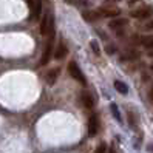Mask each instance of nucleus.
<instances>
[{
  "label": "nucleus",
  "instance_id": "23",
  "mask_svg": "<svg viewBox=\"0 0 153 153\" xmlns=\"http://www.w3.org/2000/svg\"><path fill=\"white\" fill-rule=\"evenodd\" d=\"M128 2H130V3H134V2H138V0H128Z\"/></svg>",
  "mask_w": 153,
  "mask_h": 153
},
{
  "label": "nucleus",
  "instance_id": "13",
  "mask_svg": "<svg viewBox=\"0 0 153 153\" xmlns=\"http://www.w3.org/2000/svg\"><path fill=\"white\" fill-rule=\"evenodd\" d=\"M127 23H128L127 19H116V20H111V22H110V28L119 30V28H122V26H125Z\"/></svg>",
  "mask_w": 153,
  "mask_h": 153
},
{
  "label": "nucleus",
  "instance_id": "12",
  "mask_svg": "<svg viewBox=\"0 0 153 153\" xmlns=\"http://www.w3.org/2000/svg\"><path fill=\"white\" fill-rule=\"evenodd\" d=\"M114 88H116V91H119L121 94H127L128 93V87L125 85L122 80H114Z\"/></svg>",
  "mask_w": 153,
  "mask_h": 153
},
{
  "label": "nucleus",
  "instance_id": "4",
  "mask_svg": "<svg viewBox=\"0 0 153 153\" xmlns=\"http://www.w3.org/2000/svg\"><path fill=\"white\" fill-rule=\"evenodd\" d=\"M153 14V8L152 6H141L138 10H133L131 11V17L134 19H149V17Z\"/></svg>",
  "mask_w": 153,
  "mask_h": 153
},
{
  "label": "nucleus",
  "instance_id": "25",
  "mask_svg": "<svg viewBox=\"0 0 153 153\" xmlns=\"http://www.w3.org/2000/svg\"><path fill=\"white\" fill-rule=\"evenodd\" d=\"M111 2H114V0H111Z\"/></svg>",
  "mask_w": 153,
  "mask_h": 153
},
{
  "label": "nucleus",
  "instance_id": "11",
  "mask_svg": "<svg viewBox=\"0 0 153 153\" xmlns=\"http://www.w3.org/2000/svg\"><path fill=\"white\" fill-rule=\"evenodd\" d=\"M82 16L87 22H96L99 17H101L99 11H85V13H82Z\"/></svg>",
  "mask_w": 153,
  "mask_h": 153
},
{
  "label": "nucleus",
  "instance_id": "24",
  "mask_svg": "<svg viewBox=\"0 0 153 153\" xmlns=\"http://www.w3.org/2000/svg\"><path fill=\"white\" fill-rule=\"evenodd\" d=\"M152 71H153V65H152Z\"/></svg>",
  "mask_w": 153,
  "mask_h": 153
},
{
  "label": "nucleus",
  "instance_id": "1",
  "mask_svg": "<svg viewBox=\"0 0 153 153\" xmlns=\"http://www.w3.org/2000/svg\"><path fill=\"white\" fill-rule=\"evenodd\" d=\"M40 34L47 36V37H51L54 36V17L53 14H47L40 22Z\"/></svg>",
  "mask_w": 153,
  "mask_h": 153
},
{
  "label": "nucleus",
  "instance_id": "18",
  "mask_svg": "<svg viewBox=\"0 0 153 153\" xmlns=\"http://www.w3.org/2000/svg\"><path fill=\"white\" fill-rule=\"evenodd\" d=\"M107 152V144H104V142H101L97 146V149L94 150V153H105Z\"/></svg>",
  "mask_w": 153,
  "mask_h": 153
},
{
  "label": "nucleus",
  "instance_id": "3",
  "mask_svg": "<svg viewBox=\"0 0 153 153\" xmlns=\"http://www.w3.org/2000/svg\"><path fill=\"white\" fill-rule=\"evenodd\" d=\"M53 45H54V36L48 37V42L45 43V48L42 53V59H40V65H47L50 59H51V51H53Z\"/></svg>",
  "mask_w": 153,
  "mask_h": 153
},
{
  "label": "nucleus",
  "instance_id": "8",
  "mask_svg": "<svg viewBox=\"0 0 153 153\" xmlns=\"http://www.w3.org/2000/svg\"><path fill=\"white\" fill-rule=\"evenodd\" d=\"M60 74V70L59 68H51L47 71V74H45V80H47L48 85H54L57 82V77Z\"/></svg>",
  "mask_w": 153,
  "mask_h": 153
},
{
  "label": "nucleus",
  "instance_id": "2",
  "mask_svg": "<svg viewBox=\"0 0 153 153\" xmlns=\"http://www.w3.org/2000/svg\"><path fill=\"white\" fill-rule=\"evenodd\" d=\"M67 68H68V73H70V76H71V77H73V79H76L79 84L87 85V79H85L84 73H82V70H80V68L77 67V64H76L74 60H70Z\"/></svg>",
  "mask_w": 153,
  "mask_h": 153
},
{
  "label": "nucleus",
  "instance_id": "16",
  "mask_svg": "<svg viewBox=\"0 0 153 153\" xmlns=\"http://www.w3.org/2000/svg\"><path fill=\"white\" fill-rule=\"evenodd\" d=\"M110 108H111V113H113V116L116 118V121H121V113L118 110V107H116V104H111Z\"/></svg>",
  "mask_w": 153,
  "mask_h": 153
},
{
  "label": "nucleus",
  "instance_id": "19",
  "mask_svg": "<svg viewBox=\"0 0 153 153\" xmlns=\"http://www.w3.org/2000/svg\"><path fill=\"white\" fill-rule=\"evenodd\" d=\"M90 45H91V48H93V51H94V53H99V47H97V42L91 40V43H90Z\"/></svg>",
  "mask_w": 153,
  "mask_h": 153
},
{
  "label": "nucleus",
  "instance_id": "7",
  "mask_svg": "<svg viewBox=\"0 0 153 153\" xmlns=\"http://www.w3.org/2000/svg\"><path fill=\"white\" fill-rule=\"evenodd\" d=\"M40 14H42V0H34V3L31 6V17L30 19L33 22H36L40 19Z\"/></svg>",
  "mask_w": 153,
  "mask_h": 153
},
{
  "label": "nucleus",
  "instance_id": "5",
  "mask_svg": "<svg viewBox=\"0 0 153 153\" xmlns=\"http://www.w3.org/2000/svg\"><path fill=\"white\" fill-rule=\"evenodd\" d=\"M97 130H99V119H97V116H90V119H88V136L90 138H93L97 134Z\"/></svg>",
  "mask_w": 153,
  "mask_h": 153
},
{
  "label": "nucleus",
  "instance_id": "20",
  "mask_svg": "<svg viewBox=\"0 0 153 153\" xmlns=\"http://www.w3.org/2000/svg\"><path fill=\"white\" fill-rule=\"evenodd\" d=\"M149 97H150V101L153 102V85H152V88H150V91H149Z\"/></svg>",
  "mask_w": 153,
  "mask_h": 153
},
{
  "label": "nucleus",
  "instance_id": "15",
  "mask_svg": "<svg viewBox=\"0 0 153 153\" xmlns=\"http://www.w3.org/2000/svg\"><path fill=\"white\" fill-rule=\"evenodd\" d=\"M138 56H139V54H138L136 51H130V53H125V54H124L121 59H122V60H130V59L133 60V59H136Z\"/></svg>",
  "mask_w": 153,
  "mask_h": 153
},
{
  "label": "nucleus",
  "instance_id": "22",
  "mask_svg": "<svg viewBox=\"0 0 153 153\" xmlns=\"http://www.w3.org/2000/svg\"><path fill=\"white\" fill-rule=\"evenodd\" d=\"M108 153H116V150H114V149H113V147H111V149H110V150H108Z\"/></svg>",
  "mask_w": 153,
  "mask_h": 153
},
{
  "label": "nucleus",
  "instance_id": "17",
  "mask_svg": "<svg viewBox=\"0 0 153 153\" xmlns=\"http://www.w3.org/2000/svg\"><path fill=\"white\" fill-rule=\"evenodd\" d=\"M141 42H142V45H144V47H147V48L153 47V37H144Z\"/></svg>",
  "mask_w": 153,
  "mask_h": 153
},
{
  "label": "nucleus",
  "instance_id": "21",
  "mask_svg": "<svg viewBox=\"0 0 153 153\" xmlns=\"http://www.w3.org/2000/svg\"><path fill=\"white\" fill-rule=\"evenodd\" d=\"M26 3H28V6L31 8V6H33V3H34V0H26Z\"/></svg>",
  "mask_w": 153,
  "mask_h": 153
},
{
  "label": "nucleus",
  "instance_id": "9",
  "mask_svg": "<svg viewBox=\"0 0 153 153\" xmlns=\"http://www.w3.org/2000/svg\"><path fill=\"white\" fill-rule=\"evenodd\" d=\"M67 54H68V48H67V45L60 40V42L57 43V47H56V51H54V59L62 60V59L67 57Z\"/></svg>",
  "mask_w": 153,
  "mask_h": 153
},
{
  "label": "nucleus",
  "instance_id": "14",
  "mask_svg": "<svg viewBox=\"0 0 153 153\" xmlns=\"http://www.w3.org/2000/svg\"><path fill=\"white\" fill-rule=\"evenodd\" d=\"M138 28L142 30V31H150V30H153V22H152V20H147V22L138 25Z\"/></svg>",
  "mask_w": 153,
  "mask_h": 153
},
{
  "label": "nucleus",
  "instance_id": "10",
  "mask_svg": "<svg viewBox=\"0 0 153 153\" xmlns=\"http://www.w3.org/2000/svg\"><path fill=\"white\" fill-rule=\"evenodd\" d=\"M79 102L82 104V107H85V108H93V105H94V101H93L91 94L87 93V91L80 93V96H79Z\"/></svg>",
  "mask_w": 153,
  "mask_h": 153
},
{
  "label": "nucleus",
  "instance_id": "6",
  "mask_svg": "<svg viewBox=\"0 0 153 153\" xmlns=\"http://www.w3.org/2000/svg\"><path fill=\"white\" fill-rule=\"evenodd\" d=\"M99 14H101V17H118L121 14V10L111 6H102L99 8Z\"/></svg>",
  "mask_w": 153,
  "mask_h": 153
}]
</instances>
